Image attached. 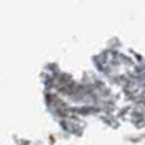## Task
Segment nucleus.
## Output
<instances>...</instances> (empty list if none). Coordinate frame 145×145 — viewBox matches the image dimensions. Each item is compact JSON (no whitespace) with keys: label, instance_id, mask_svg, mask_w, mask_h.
I'll list each match as a JSON object with an SVG mask.
<instances>
[]
</instances>
